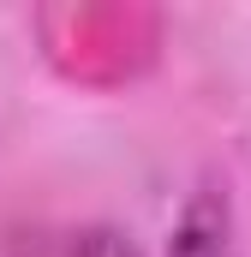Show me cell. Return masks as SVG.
I'll list each match as a JSON object with an SVG mask.
<instances>
[{
	"label": "cell",
	"instance_id": "6da1fadb",
	"mask_svg": "<svg viewBox=\"0 0 251 257\" xmlns=\"http://www.w3.org/2000/svg\"><path fill=\"white\" fill-rule=\"evenodd\" d=\"M168 257H227L221 227H215L209 215H191L186 227H180V239H174V251H168Z\"/></svg>",
	"mask_w": 251,
	"mask_h": 257
}]
</instances>
